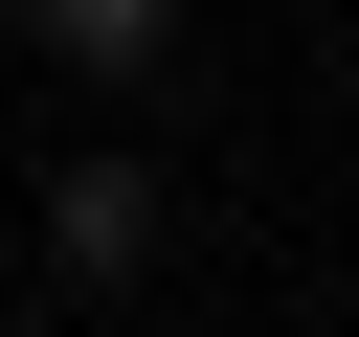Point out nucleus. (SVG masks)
Segmentation results:
<instances>
[{
	"label": "nucleus",
	"mask_w": 359,
	"mask_h": 337,
	"mask_svg": "<svg viewBox=\"0 0 359 337\" xmlns=\"http://www.w3.org/2000/svg\"><path fill=\"white\" fill-rule=\"evenodd\" d=\"M135 247H157V202H135V157H90L67 180V270H135Z\"/></svg>",
	"instance_id": "f257e3e1"
},
{
	"label": "nucleus",
	"mask_w": 359,
	"mask_h": 337,
	"mask_svg": "<svg viewBox=\"0 0 359 337\" xmlns=\"http://www.w3.org/2000/svg\"><path fill=\"white\" fill-rule=\"evenodd\" d=\"M22 22H45L67 67H157V0H22Z\"/></svg>",
	"instance_id": "f03ea898"
}]
</instances>
